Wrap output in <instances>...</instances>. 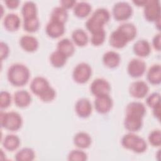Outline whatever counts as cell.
<instances>
[{"instance_id":"6da1fadb","label":"cell","mask_w":161,"mask_h":161,"mask_svg":"<svg viewBox=\"0 0 161 161\" xmlns=\"http://www.w3.org/2000/svg\"><path fill=\"white\" fill-rule=\"evenodd\" d=\"M7 76L9 82L15 86H23L30 78V70L26 66L21 64H14L8 70Z\"/></svg>"},{"instance_id":"7a4b0ae2","label":"cell","mask_w":161,"mask_h":161,"mask_svg":"<svg viewBox=\"0 0 161 161\" xmlns=\"http://www.w3.org/2000/svg\"><path fill=\"white\" fill-rule=\"evenodd\" d=\"M1 126L10 131L19 130L23 123L22 118L19 113L15 111L4 113L1 111L0 114Z\"/></svg>"},{"instance_id":"3957f363","label":"cell","mask_w":161,"mask_h":161,"mask_svg":"<svg viewBox=\"0 0 161 161\" xmlns=\"http://www.w3.org/2000/svg\"><path fill=\"white\" fill-rule=\"evenodd\" d=\"M91 74L92 70L90 65L86 63L82 62L74 67L72 77L76 82L84 84L89 79Z\"/></svg>"},{"instance_id":"277c9868","label":"cell","mask_w":161,"mask_h":161,"mask_svg":"<svg viewBox=\"0 0 161 161\" xmlns=\"http://www.w3.org/2000/svg\"><path fill=\"white\" fill-rule=\"evenodd\" d=\"M144 16L149 21H156L160 19V6L158 0L147 1L144 6Z\"/></svg>"},{"instance_id":"5b68a950","label":"cell","mask_w":161,"mask_h":161,"mask_svg":"<svg viewBox=\"0 0 161 161\" xmlns=\"http://www.w3.org/2000/svg\"><path fill=\"white\" fill-rule=\"evenodd\" d=\"M132 12L131 6L126 2H118L113 8V15L117 21L128 19L131 17Z\"/></svg>"},{"instance_id":"8992f818","label":"cell","mask_w":161,"mask_h":161,"mask_svg":"<svg viewBox=\"0 0 161 161\" xmlns=\"http://www.w3.org/2000/svg\"><path fill=\"white\" fill-rule=\"evenodd\" d=\"M90 88L91 92L96 96L109 94L111 90L109 83L101 78L94 79L91 83Z\"/></svg>"},{"instance_id":"52a82bcc","label":"cell","mask_w":161,"mask_h":161,"mask_svg":"<svg viewBox=\"0 0 161 161\" xmlns=\"http://www.w3.org/2000/svg\"><path fill=\"white\" fill-rule=\"evenodd\" d=\"M146 69V64L144 61L139 58L131 60L128 65L127 70L129 75L133 77L142 76Z\"/></svg>"},{"instance_id":"ba28073f","label":"cell","mask_w":161,"mask_h":161,"mask_svg":"<svg viewBox=\"0 0 161 161\" xmlns=\"http://www.w3.org/2000/svg\"><path fill=\"white\" fill-rule=\"evenodd\" d=\"M113 101L109 94L96 96L94 100V107L96 110L101 114L108 113L112 108Z\"/></svg>"},{"instance_id":"9c48e42d","label":"cell","mask_w":161,"mask_h":161,"mask_svg":"<svg viewBox=\"0 0 161 161\" xmlns=\"http://www.w3.org/2000/svg\"><path fill=\"white\" fill-rule=\"evenodd\" d=\"M129 92L131 96L136 98L144 97L148 92V86L142 80L133 82L129 87Z\"/></svg>"},{"instance_id":"30bf717a","label":"cell","mask_w":161,"mask_h":161,"mask_svg":"<svg viewBox=\"0 0 161 161\" xmlns=\"http://www.w3.org/2000/svg\"><path fill=\"white\" fill-rule=\"evenodd\" d=\"M50 87L48 81L44 77L38 76L35 77L30 84L32 92L38 96L41 95Z\"/></svg>"},{"instance_id":"8fae6325","label":"cell","mask_w":161,"mask_h":161,"mask_svg":"<svg viewBox=\"0 0 161 161\" xmlns=\"http://www.w3.org/2000/svg\"><path fill=\"white\" fill-rule=\"evenodd\" d=\"M45 31L50 37L53 38H58L64 33L65 26L63 23L50 19L46 26Z\"/></svg>"},{"instance_id":"7c38bea8","label":"cell","mask_w":161,"mask_h":161,"mask_svg":"<svg viewBox=\"0 0 161 161\" xmlns=\"http://www.w3.org/2000/svg\"><path fill=\"white\" fill-rule=\"evenodd\" d=\"M75 109L79 116L87 118L92 112V105L87 99L81 98L76 102Z\"/></svg>"},{"instance_id":"4fadbf2b","label":"cell","mask_w":161,"mask_h":161,"mask_svg":"<svg viewBox=\"0 0 161 161\" xmlns=\"http://www.w3.org/2000/svg\"><path fill=\"white\" fill-rule=\"evenodd\" d=\"M128 42V40L126 36L118 28L110 35L109 43L114 48H121L124 47Z\"/></svg>"},{"instance_id":"5bb4252c","label":"cell","mask_w":161,"mask_h":161,"mask_svg":"<svg viewBox=\"0 0 161 161\" xmlns=\"http://www.w3.org/2000/svg\"><path fill=\"white\" fill-rule=\"evenodd\" d=\"M124 125L126 129L130 131H136L142 126V118L138 116L126 114L124 120Z\"/></svg>"},{"instance_id":"9a60e30c","label":"cell","mask_w":161,"mask_h":161,"mask_svg":"<svg viewBox=\"0 0 161 161\" xmlns=\"http://www.w3.org/2000/svg\"><path fill=\"white\" fill-rule=\"evenodd\" d=\"M19 44L23 50L28 52L35 51L38 47L37 39L31 35H24L21 36L19 40Z\"/></svg>"},{"instance_id":"2e32d148","label":"cell","mask_w":161,"mask_h":161,"mask_svg":"<svg viewBox=\"0 0 161 161\" xmlns=\"http://www.w3.org/2000/svg\"><path fill=\"white\" fill-rule=\"evenodd\" d=\"M31 101V95L25 90H19L14 94V101L15 104L18 107H26L30 104Z\"/></svg>"},{"instance_id":"e0dca14e","label":"cell","mask_w":161,"mask_h":161,"mask_svg":"<svg viewBox=\"0 0 161 161\" xmlns=\"http://www.w3.org/2000/svg\"><path fill=\"white\" fill-rule=\"evenodd\" d=\"M21 21L19 16L14 13L8 14L3 21V24L6 30L10 31H16L20 26Z\"/></svg>"},{"instance_id":"ac0fdd59","label":"cell","mask_w":161,"mask_h":161,"mask_svg":"<svg viewBox=\"0 0 161 161\" xmlns=\"http://www.w3.org/2000/svg\"><path fill=\"white\" fill-rule=\"evenodd\" d=\"M146 113L145 105L140 102H131L126 108V114H131L143 117Z\"/></svg>"},{"instance_id":"d6986e66","label":"cell","mask_w":161,"mask_h":161,"mask_svg":"<svg viewBox=\"0 0 161 161\" xmlns=\"http://www.w3.org/2000/svg\"><path fill=\"white\" fill-rule=\"evenodd\" d=\"M133 49L136 55L142 57L148 55L151 50L148 42L145 40H139L136 42L133 45Z\"/></svg>"},{"instance_id":"ffe728a7","label":"cell","mask_w":161,"mask_h":161,"mask_svg":"<svg viewBox=\"0 0 161 161\" xmlns=\"http://www.w3.org/2000/svg\"><path fill=\"white\" fill-rule=\"evenodd\" d=\"M103 61L106 67L115 68L119 64L120 56L116 52L108 51L103 55Z\"/></svg>"},{"instance_id":"44dd1931","label":"cell","mask_w":161,"mask_h":161,"mask_svg":"<svg viewBox=\"0 0 161 161\" xmlns=\"http://www.w3.org/2000/svg\"><path fill=\"white\" fill-rule=\"evenodd\" d=\"M57 50L68 58L74 54L75 48L74 44L69 38H63L57 43Z\"/></svg>"},{"instance_id":"7402d4cb","label":"cell","mask_w":161,"mask_h":161,"mask_svg":"<svg viewBox=\"0 0 161 161\" xmlns=\"http://www.w3.org/2000/svg\"><path fill=\"white\" fill-rule=\"evenodd\" d=\"M74 143L80 148H87L91 143V138L86 132H79L74 137Z\"/></svg>"},{"instance_id":"603a6c76","label":"cell","mask_w":161,"mask_h":161,"mask_svg":"<svg viewBox=\"0 0 161 161\" xmlns=\"http://www.w3.org/2000/svg\"><path fill=\"white\" fill-rule=\"evenodd\" d=\"M147 79L152 84H158L161 81V67L155 64L150 67L147 72Z\"/></svg>"},{"instance_id":"cb8c5ba5","label":"cell","mask_w":161,"mask_h":161,"mask_svg":"<svg viewBox=\"0 0 161 161\" xmlns=\"http://www.w3.org/2000/svg\"><path fill=\"white\" fill-rule=\"evenodd\" d=\"M21 13L24 19L37 16V8L36 4L33 1L25 2L22 6Z\"/></svg>"},{"instance_id":"d4e9b609","label":"cell","mask_w":161,"mask_h":161,"mask_svg":"<svg viewBox=\"0 0 161 161\" xmlns=\"http://www.w3.org/2000/svg\"><path fill=\"white\" fill-rule=\"evenodd\" d=\"M68 18L67 10L62 6L55 7L51 13L50 19L64 24Z\"/></svg>"},{"instance_id":"484cf974","label":"cell","mask_w":161,"mask_h":161,"mask_svg":"<svg viewBox=\"0 0 161 161\" xmlns=\"http://www.w3.org/2000/svg\"><path fill=\"white\" fill-rule=\"evenodd\" d=\"M91 11V6L87 2L81 1L75 4L74 8V14L79 18L87 16Z\"/></svg>"},{"instance_id":"4316f807","label":"cell","mask_w":161,"mask_h":161,"mask_svg":"<svg viewBox=\"0 0 161 161\" xmlns=\"http://www.w3.org/2000/svg\"><path fill=\"white\" fill-rule=\"evenodd\" d=\"M20 144L19 137L15 135H8L3 142V147L9 151L15 150Z\"/></svg>"},{"instance_id":"83f0119b","label":"cell","mask_w":161,"mask_h":161,"mask_svg":"<svg viewBox=\"0 0 161 161\" xmlns=\"http://www.w3.org/2000/svg\"><path fill=\"white\" fill-rule=\"evenodd\" d=\"M72 38L74 42L79 47H83L88 42V36L86 31L82 29L74 30L72 33Z\"/></svg>"},{"instance_id":"f1b7e54d","label":"cell","mask_w":161,"mask_h":161,"mask_svg":"<svg viewBox=\"0 0 161 161\" xmlns=\"http://www.w3.org/2000/svg\"><path fill=\"white\" fill-rule=\"evenodd\" d=\"M104 23L100 20L93 16L92 15L90 17L86 23V26L87 29L92 33L104 30Z\"/></svg>"},{"instance_id":"f546056e","label":"cell","mask_w":161,"mask_h":161,"mask_svg":"<svg viewBox=\"0 0 161 161\" xmlns=\"http://www.w3.org/2000/svg\"><path fill=\"white\" fill-rule=\"evenodd\" d=\"M127 38L128 42L133 40L136 35V28L135 26L131 23H126L121 25L118 28Z\"/></svg>"},{"instance_id":"4dcf8cb0","label":"cell","mask_w":161,"mask_h":161,"mask_svg":"<svg viewBox=\"0 0 161 161\" xmlns=\"http://www.w3.org/2000/svg\"><path fill=\"white\" fill-rule=\"evenodd\" d=\"M67 57L58 50H55L52 53L50 60L52 65L55 67H62L66 63Z\"/></svg>"},{"instance_id":"1f68e13d","label":"cell","mask_w":161,"mask_h":161,"mask_svg":"<svg viewBox=\"0 0 161 161\" xmlns=\"http://www.w3.org/2000/svg\"><path fill=\"white\" fill-rule=\"evenodd\" d=\"M35 155L33 149L23 148L15 155V159L18 161H31L35 158Z\"/></svg>"},{"instance_id":"d6a6232c","label":"cell","mask_w":161,"mask_h":161,"mask_svg":"<svg viewBox=\"0 0 161 161\" xmlns=\"http://www.w3.org/2000/svg\"><path fill=\"white\" fill-rule=\"evenodd\" d=\"M40 26V21L37 16L24 19L23 28L28 32H35L37 31Z\"/></svg>"},{"instance_id":"836d02e7","label":"cell","mask_w":161,"mask_h":161,"mask_svg":"<svg viewBox=\"0 0 161 161\" xmlns=\"http://www.w3.org/2000/svg\"><path fill=\"white\" fill-rule=\"evenodd\" d=\"M138 137L139 136L138 135L133 133H128L125 135L121 139V145L126 149L132 150L135 147Z\"/></svg>"},{"instance_id":"e575fe53","label":"cell","mask_w":161,"mask_h":161,"mask_svg":"<svg viewBox=\"0 0 161 161\" xmlns=\"http://www.w3.org/2000/svg\"><path fill=\"white\" fill-rule=\"evenodd\" d=\"M92 15L102 21L104 24L108 23L110 18V14L108 9L103 8L95 10Z\"/></svg>"},{"instance_id":"d590c367","label":"cell","mask_w":161,"mask_h":161,"mask_svg":"<svg viewBox=\"0 0 161 161\" xmlns=\"http://www.w3.org/2000/svg\"><path fill=\"white\" fill-rule=\"evenodd\" d=\"M68 160L71 161H85L87 160V154L80 150H73L69 153Z\"/></svg>"},{"instance_id":"8d00e7d4","label":"cell","mask_w":161,"mask_h":161,"mask_svg":"<svg viewBox=\"0 0 161 161\" xmlns=\"http://www.w3.org/2000/svg\"><path fill=\"white\" fill-rule=\"evenodd\" d=\"M150 143L154 147H159L161 145V132L160 130H153L148 135Z\"/></svg>"},{"instance_id":"74e56055","label":"cell","mask_w":161,"mask_h":161,"mask_svg":"<svg viewBox=\"0 0 161 161\" xmlns=\"http://www.w3.org/2000/svg\"><path fill=\"white\" fill-rule=\"evenodd\" d=\"M105 38H106V32L104 30H103L100 31L92 34V36L91 38V42L92 45L95 46H99L103 43V42H104Z\"/></svg>"},{"instance_id":"f35d334b","label":"cell","mask_w":161,"mask_h":161,"mask_svg":"<svg viewBox=\"0 0 161 161\" xmlns=\"http://www.w3.org/2000/svg\"><path fill=\"white\" fill-rule=\"evenodd\" d=\"M55 96H56L55 91L54 90L53 88H52L50 86L48 89H47L44 92H43L38 97L42 101L44 102H50L55 97Z\"/></svg>"},{"instance_id":"ab89813d","label":"cell","mask_w":161,"mask_h":161,"mask_svg":"<svg viewBox=\"0 0 161 161\" xmlns=\"http://www.w3.org/2000/svg\"><path fill=\"white\" fill-rule=\"evenodd\" d=\"M11 97L10 94L7 91H1L0 93V107L6 108L11 104Z\"/></svg>"},{"instance_id":"60d3db41","label":"cell","mask_w":161,"mask_h":161,"mask_svg":"<svg viewBox=\"0 0 161 161\" xmlns=\"http://www.w3.org/2000/svg\"><path fill=\"white\" fill-rule=\"evenodd\" d=\"M160 96L158 92H153L150 96H148V97L146 99L147 104L148 106L153 108L154 106L160 103Z\"/></svg>"},{"instance_id":"b9f144b4","label":"cell","mask_w":161,"mask_h":161,"mask_svg":"<svg viewBox=\"0 0 161 161\" xmlns=\"http://www.w3.org/2000/svg\"><path fill=\"white\" fill-rule=\"evenodd\" d=\"M0 48H1V60H3L6 58L8 55L9 47L6 43L1 42L0 43Z\"/></svg>"},{"instance_id":"7bdbcfd3","label":"cell","mask_w":161,"mask_h":161,"mask_svg":"<svg viewBox=\"0 0 161 161\" xmlns=\"http://www.w3.org/2000/svg\"><path fill=\"white\" fill-rule=\"evenodd\" d=\"M160 34H157L153 38V46L154 48L158 51L160 50Z\"/></svg>"},{"instance_id":"ee69618b","label":"cell","mask_w":161,"mask_h":161,"mask_svg":"<svg viewBox=\"0 0 161 161\" xmlns=\"http://www.w3.org/2000/svg\"><path fill=\"white\" fill-rule=\"evenodd\" d=\"M60 4L62 7L66 9L74 6L76 4V1L73 0H62L60 1Z\"/></svg>"},{"instance_id":"f6af8a7d","label":"cell","mask_w":161,"mask_h":161,"mask_svg":"<svg viewBox=\"0 0 161 161\" xmlns=\"http://www.w3.org/2000/svg\"><path fill=\"white\" fill-rule=\"evenodd\" d=\"M4 3L8 8L10 9H14L18 6L19 1L18 0H6Z\"/></svg>"},{"instance_id":"bcb514c9","label":"cell","mask_w":161,"mask_h":161,"mask_svg":"<svg viewBox=\"0 0 161 161\" xmlns=\"http://www.w3.org/2000/svg\"><path fill=\"white\" fill-rule=\"evenodd\" d=\"M153 114L155 116V117L157 118L158 119L160 118V103L158 104L155 106L153 108Z\"/></svg>"},{"instance_id":"7dc6e473","label":"cell","mask_w":161,"mask_h":161,"mask_svg":"<svg viewBox=\"0 0 161 161\" xmlns=\"http://www.w3.org/2000/svg\"><path fill=\"white\" fill-rule=\"evenodd\" d=\"M147 0H142V1H133V3L135 4L136 6H144L145 4H146Z\"/></svg>"}]
</instances>
